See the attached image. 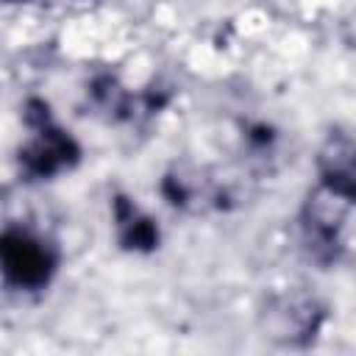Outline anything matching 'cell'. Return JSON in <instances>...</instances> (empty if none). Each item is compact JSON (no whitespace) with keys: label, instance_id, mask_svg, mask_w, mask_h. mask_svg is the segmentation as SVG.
I'll list each match as a JSON object with an SVG mask.
<instances>
[{"label":"cell","instance_id":"cell-3","mask_svg":"<svg viewBox=\"0 0 356 356\" xmlns=\"http://www.w3.org/2000/svg\"><path fill=\"white\" fill-rule=\"evenodd\" d=\"M28 122L36 128L33 139L19 153V167L28 178H53L61 170H70L81 150L70 134H64L47 114V106L33 100L28 111Z\"/></svg>","mask_w":356,"mask_h":356},{"label":"cell","instance_id":"cell-5","mask_svg":"<svg viewBox=\"0 0 356 356\" xmlns=\"http://www.w3.org/2000/svg\"><path fill=\"white\" fill-rule=\"evenodd\" d=\"M6 3H19V0H6Z\"/></svg>","mask_w":356,"mask_h":356},{"label":"cell","instance_id":"cell-1","mask_svg":"<svg viewBox=\"0 0 356 356\" xmlns=\"http://www.w3.org/2000/svg\"><path fill=\"white\" fill-rule=\"evenodd\" d=\"M350 192L320 184L303 206V239L312 256L323 264L337 261L350 248Z\"/></svg>","mask_w":356,"mask_h":356},{"label":"cell","instance_id":"cell-4","mask_svg":"<svg viewBox=\"0 0 356 356\" xmlns=\"http://www.w3.org/2000/svg\"><path fill=\"white\" fill-rule=\"evenodd\" d=\"M117 228H120V242L134 250H150L159 242V228L153 225L150 217H142L125 197H117Z\"/></svg>","mask_w":356,"mask_h":356},{"label":"cell","instance_id":"cell-2","mask_svg":"<svg viewBox=\"0 0 356 356\" xmlns=\"http://www.w3.org/2000/svg\"><path fill=\"white\" fill-rule=\"evenodd\" d=\"M58 270V253L42 236L25 228H6L0 234V275L11 289H44Z\"/></svg>","mask_w":356,"mask_h":356}]
</instances>
